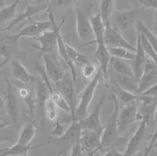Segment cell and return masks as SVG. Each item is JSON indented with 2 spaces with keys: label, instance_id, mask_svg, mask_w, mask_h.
<instances>
[{
  "label": "cell",
  "instance_id": "cell-44",
  "mask_svg": "<svg viewBox=\"0 0 157 156\" xmlns=\"http://www.w3.org/2000/svg\"><path fill=\"white\" fill-rule=\"evenodd\" d=\"M11 140H13L12 138L0 137V144H2V143H3V142H6V141H11Z\"/></svg>",
  "mask_w": 157,
  "mask_h": 156
},
{
  "label": "cell",
  "instance_id": "cell-25",
  "mask_svg": "<svg viewBox=\"0 0 157 156\" xmlns=\"http://www.w3.org/2000/svg\"><path fill=\"white\" fill-rule=\"evenodd\" d=\"M109 64L113 67V71L117 74H125V75H133L134 76L132 67H130L124 60L112 57Z\"/></svg>",
  "mask_w": 157,
  "mask_h": 156
},
{
  "label": "cell",
  "instance_id": "cell-45",
  "mask_svg": "<svg viewBox=\"0 0 157 156\" xmlns=\"http://www.w3.org/2000/svg\"><path fill=\"white\" fill-rule=\"evenodd\" d=\"M4 107V101L2 97H0V108Z\"/></svg>",
  "mask_w": 157,
  "mask_h": 156
},
{
  "label": "cell",
  "instance_id": "cell-29",
  "mask_svg": "<svg viewBox=\"0 0 157 156\" xmlns=\"http://www.w3.org/2000/svg\"><path fill=\"white\" fill-rule=\"evenodd\" d=\"M112 57L120 58L124 60H134L135 52L123 47H108Z\"/></svg>",
  "mask_w": 157,
  "mask_h": 156
},
{
  "label": "cell",
  "instance_id": "cell-12",
  "mask_svg": "<svg viewBox=\"0 0 157 156\" xmlns=\"http://www.w3.org/2000/svg\"><path fill=\"white\" fill-rule=\"evenodd\" d=\"M50 3L40 4V5L31 4V5L28 6L27 8L25 9V10L23 13H20V14H17V16L12 21H10L9 25H6L4 28H0V32H6V31L10 30L13 27L17 25L18 24H20L21 21H25V20L29 19V18L32 17L34 15L47 10L49 7H50Z\"/></svg>",
  "mask_w": 157,
  "mask_h": 156
},
{
  "label": "cell",
  "instance_id": "cell-46",
  "mask_svg": "<svg viewBox=\"0 0 157 156\" xmlns=\"http://www.w3.org/2000/svg\"><path fill=\"white\" fill-rule=\"evenodd\" d=\"M5 2H6V0H0V7H2V6H4V5H5Z\"/></svg>",
  "mask_w": 157,
  "mask_h": 156
},
{
  "label": "cell",
  "instance_id": "cell-23",
  "mask_svg": "<svg viewBox=\"0 0 157 156\" xmlns=\"http://www.w3.org/2000/svg\"><path fill=\"white\" fill-rule=\"evenodd\" d=\"M36 134V126L34 123H28L24 125L19 133L17 143L24 144V145H29L31 142L35 138Z\"/></svg>",
  "mask_w": 157,
  "mask_h": 156
},
{
  "label": "cell",
  "instance_id": "cell-32",
  "mask_svg": "<svg viewBox=\"0 0 157 156\" xmlns=\"http://www.w3.org/2000/svg\"><path fill=\"white\" fill-rule=\"evenodd\" d=\"M44 115L47 119L50 121L55 122L58 119L59 110L55 104L51 101L50 97L45 101L44 104Z\"/></svg>",
  "mask_w": 157,
  "mask_h": 156
},
{
  "label": "cell",
  "instance_id": "cell-35",
  "mask_svg": "<svg viewBox=\"0 0 157 156\" xmlns=\"http://www.w3.org/2000/svg\"><path fill=\"white\" fill-rule=\"evenodd\" d=\"M139 38H140V43H141V47H142L144 52L149 56V57L152 59V60L156 61L157 53H156V51H155V47L152 46V43H150L146 38L141 36L140 34H139Z\"/></svg>",
  "mask_w": 157,
  "mask_h": 156
},
{
  "label": "cell",
  "instance_id": "cell-14",
  "mask_svg": "<svg viewBox=\"0 0 157 156\" xmlns=\"http://www.w3.org/2000/svg\"><path fill=\"white\" fill-rule=\"evenodd\" d=\"M82 129L78 123V120H72L71 124L68 128H67L65 132L62 136L56 139H52L47 142V144H54V143H64L71 146L75 141L80 139Z\"/></svg>",
  "mask_w": 157,
  "mask_h": 156
},
{
  "label": "cell",
  "instance_id": "cell-13",
  "mask_svg": "<svg viewBox=\"0 0 157 156\" xmlns=\"http://www.w3.org/2000/svg\"><path fill=\"white\" fill-rule=\"evenodd\" d=\"M43 60L44 63V70L47 77L53 83L61 80L65 75L61 64L56 59L54 54H43Z\"/></svg>",
  "mask_w": 157,
  "mask_h": 156
},
{
  "label": "cell",
  "instance_id": "cell-40",
  "mask_svg": "<svg viewBox=\"0 0 157 156\" xmlns=\"http://www.w3.org/2000/svg\"><path fill=\"white\" fill-rule=\"evenodd\" d=\"M156 86L157 84H155V85L150 86L149 88H148V89H146L145 90L143 91V92H141V95H145V96L152 97L156 98V95H157Z\"/></svg>",
  "mask_w": 157,
  "mask_h": 156
},
{
  "label": "cell",
  "instance_id": "cell-10",
  "mask_svg": "<svg viewBox=\"0 0 157 156\" xmlns=\"http://www.w3.org/2000/svg\"><path fill=\"white\" fill-rule=\"evenodd\" d=\"M49 19L50 21H48L33 22V23L23 28L18 33L14 34L13 36L18 40L25 37H29L31 39L36 37L45 31L49 30L50 29L53 28V21H54V17L50 12H49Z\"/></svg>",
  "mask_w": 157,
  "mask_h": 156
},
{
  "label": "cell",
  "instance_id": "cell-9",
  "mask_svg": "<svg viewBox=\"0 0 157 156\" xmlns=\"http://www.w3.org/2000/svg\"><path fill=\"white\" fill-rule=\"evenodd\" d=\"M6 95L4 101V106L6 107V112L9 115L10 122L17 123L19 118V105H18L17 94L15 91L14 86L9 79L6 80Z\"/></svg>",
  "mask_w": 157,
  "mask_h": 156
},
{
  "label": "cell",
  "instance_id": "cell-22",
  "mask_svg": "<svg viewBox=\"0 0 157 156\" xmlns=\"http://www.w3.org/2000/svg\"><path fill=\"white\" fill-rule=\"evenodd\" d=\"M92 29H93L94 36L95 37V41L88 43L87 44L90 43H105L104 41V31H105V25L103 23L100 13H97L94 16L90 17ZM86 44V45H87Z\"/></svg>",
  "mask_w": 157,
  "mask_h": 156
},
{
  "label": "cell",
  "instance_id": "cell-20",
  "mask_svg": "<svg viewBox=\"0 0 157 156\" xmlns=\"http://www.w3.org/2000/svg\"><path fill=\"white\" fill-rule=\"evenodd\" d=\"M136 13L137 12L135 9H128L116 13L115 21L118 27L123 31L130 28L135 21Z\"/></svg>",
  "mask_w": 157,
  "mask_h": 156
},
{
  "label": "cell",
  "instance_id": "cell-21",
  "mask_svg": "<svg viewBox=\"0 0 157 156\" xmlns=\"http://www.w3.org/2000/svg\"><path fill=\"white\" fill-rule=\"evenodd\" d=\"M95 44L97 45L95 56L99 63V69L101 71L102 74H106L112 56L109 53V48L105 45V43H98Z\"/></svg>",
  "mask_w": 157,
  "mask_h": 156
},
{
  "label": "cell",
  "instance_id": "cell-8",
  "mask_svg": "<svg viewBox=\"0 0 157 156\" xmlns=\"http://www.w3.org/2000/svg\"><path fill=\"white\" fill-rule=\"evenodd\" d=\"M142 120V116L137 112L135 102L124 105L118 114V132L122 133L131 123Z\"/></svg>",
  "mask_w": 157,
  "mask_h": 156
},
{
  "label": "cell",
  "instance_id": "cell-15",
  "mask_svg": "<svg viewBox=\"0 0 157 156\" xmlns=\"http://www.w3.org/2000/svg\"><path fill=\"white\" fill-rule=\"evenodd\" d=\"M76 15V32L78 38L82 40H88L94 36L93 29L91 25L90 18L81 10L77 9L75 12Z\"/></svg>",
  "mask_w": 157,
  "mask_h": 156
},
{
  "label": "cell",
  "instance_id": "cell-2",
  "mask_svg": "<svg viewBox=\"0 0 157 156\" xmlns=\"http://www.w3.org/2000/svg\"><path fill=\"white\" fill-rule=\"evenodd\" d=\"M101 74L102 73L100 71V69L98 70L96 74L91 78L90 82L82 91L79 102L75 108V119L77 120L84 118L87 114L91 102L94 99L97 87H98V83L100 82Z\"/></svg>",
  "mask_w": 157,
  "mask_h": 156
},
{
  "label": "cell",
  "instance_id": "cell-19",
  "mask_svg": "<svg viewBox=\"0 0 157 156\" xmlns=\"http://www.w3.org/2000/svg\"><path fill=\"white\" fill-rule=\"evenodd\" d=\"M146 126V121L145 119H142L140 123L139 126L137 127V130L133 135V137L130 138V140L127 143V148H126L125 151L123 153V155H133L136 152L137 147L140 145L141 140L144 138Z\"/></svg>",
  "mask_w": 157,
  "mask_h": 156
},
{
  "label": "cell",
  "instance_id": "cell-36",
  "mask_svg": "<svg viewBox=\"0 0 157 156\" xmlns=\"http://www.w3.org/2000/svg\"><path fill=\"white\" fill-rule=\"evenodd\" d=\"M99 68H98V66L96 64L89 61L86 64H82V76L85 79H91L96 74Z\"/></svg>",
  "mask_w": 157,
  "mask_h": 156
},
{
  "label": "cell",
  "instance_id": "cell-17",
  "mask_svg": "<svg viewBox=\"0 0 157 156\" xmlns=\"http://www.w3.org/2000/svg\"><path fill=\"white\" fill-rule=\"evenodd\" d=\"M11 71L15 79L26 85H34L38 79L37 77L31 74L18 60H13L11 61Z\"/></svg>",
  "mask_w": 157,
  "mask_h": 156
},
{
  "label": "cell",
  "instance_id": "cell-27",
  "mask_svg": "<svg viewBox=\"0 0 157 156\" xmlns=\"http://www.w3.org/2000/svg\"><path fill=\"white\" fill-rule=\"evenodd\" d=\"M116 0H101L100 5V15L104 25L112 21Z\"/></svg>",
  "mask_w": 157,
  "mask_h": 156
},
{
  "label": "cell",
  "instance_id": "cell-42",
  "mask_svg": "<svg viewBox=\"0 0 157 156\" xmlns=\"http://www.w3.org/2000/svg\"><path fill=\"white\" fill-rule=\"evenodd\" d=\"M52 0H32L31 3L36 4V5H40V4H47L50 3L51 4Z\"/></svg>",
  "mask_w": 157,
  "mask_h": 156
},
{
  "label": "cell",
  "instance_id": "cell-3",
  "mask_svg": "<svg viewBox=\"0 0 157 156\" xmlns=\"http://www.w3.org/2000/svg\"><path fill=\"white\" fill-rule=\"evenodd\" d=\"M110 98L114 103V112L109 119L107 126L104 127L101 144L98 147V150L109 147L115 140L118 133V114L120 111V102L114 93L111 95Z\"/></svg>",
  "mask_w": 157,
  "mask_h": 156
},
{
  "label": "cell",
  "instance_id": "cell-7",
  "mask_svg": "<svg viewBox=\"0 0 157 156\" xmlns=\"http://www.w3.org/2000/svg\"><path fill=\"white\" fill-rule=\"evenodd\" d=\"M106 99L107 97L105 95L101 96L92 112L82 119H78V123L82 130H98L104 127L101 121V111Z\"/></svg>",
  "mask_w": 157,
  "mask_h": 156
},
{
  "label": "cell",
  "instance_id": "cell-39",
  "mask_svg": "<svg viewBox=\"0 0 157 156\" xmlns=\"http://www.w3.org/2000/svg\"><path fill=\"white\" fill-rule=\"evenodd\" d=\"M138 5L143 7L152 9L154 10H156L157 0H137Z\"/></svg>",
  "mask_w": 157,
  "mask_h": 156
},
{
  "label": "cell",
  "instance_id": "cell-4",
  "mask_svg": "<svg viewBox=\"0 0 157 156\" xmlns=\"http://www.w3.org/2000/svg\"><path fill=\"white\" fill-rule=\"evenodd\" d=\"M0 56L3 57V60L7 64L10 60L26 57V54L20 50L19 40L13 35H10L0 40Z\"/></svg>",
  "mask_w": 157,
  "mask_h": 156
},
{
  "label": "cell",
  "instance_id": "cell-5",
  "mask_svg": "<svg viewBox=\"0 0 157 156\" xmlns=\"http://www.w3.org/2000/svg\"><path fill=\"white\" fill-rule=\"evenodd\" d=\"M55 89L62 95L63 97L66 100L71 109V115L72 120L75 119V87L72 78L64 75L61 80L54 82Z\"/></svg>",
  "mask_w": 157,
  "mask_h": 156
},
{
  "label": "cell",
  "instance_id": "cell-31",
  "mask_svg": "<svg viewBox=\"0 0 157 156\" xmlns=\"http://www.w3.org/2000/svg\"><path fill=\"white\" fill-rule=\"evenodd\" d=\"M50 98L55 104V105L57 107L58 109H61V110L64 111L66 113L71 114V109H70V107L68 105V102L66 101V100L63 97L62 95L58 91H57L54 89L53 92L50 93Z\"/></svg>",
  "mask_w": 157,
  "mask_h": 156
},
{
  "label": "cell",
  "instance_id": "cell-11",
  "mask_svg": "<svg viewBox=\"0 0 157 156\" xmlns=\"http://www.w3.org/2000/svg\"><path fill=\"white\" fill-rule=\"evenodd\" d=\"M157 84V64L156 61H146L142 75L137 81V93L143 92L150 86Z\"/></svg>",
  "mask_w": 157,
  "mask_h": 156
},
{
  "label": "cell",
  "instance_id": "cell-18",
  "mask_svg": "<svg viewBox=\"0 0 157 156\" xmlns=\"http://www.w3.org/2000/svg\"><path fill=\"white\" fill-rule=\"evenodd\" d=\"M135 57L134 59V65H133V73L136 81H138L142 75L143 71L145 69V63H146V57L145 53L143 50L140 43L139 34L136 31V46H135Z\"/></svg>",
  "mask_w": 157,
  "mask_h": 156
},
{
  "label": "cell",
  "instance_id": "cell-28",
  "mask_svg": "<svg viewBox=\"0 0 157 156\" xmlns=\"http://www.w3.org/2000/svg\"><path fill=\"white\" fill-rule=\"evenodd\" d=\"M117 84L122 89H126L130 92L135 93L137 90V82L133 75L125 74H117Z\"/></svg>",
  "mask_w": 157,
  "mask_h": 156
},
{
  "label": "cell",
  "instance_id": "cell-34",
  "mask_svg": "<svg viewBox=\"0 0 157 156\" xmlns=\"http://www.w3.org/2000/svg\"><path fill=\"white\" fill-rule=\"evenodd\" d=\"M136 31L141 35L146 38L150 43H152L154 47H156L157 39L155 34L152 33L149 29H148L141 21H137L136 22Z\"/></svg>",
  "mask_w": 157,
  "mask_h": 156
},
{
  "label": "cell",
  "instance_id": "cell-24",
  "mask_svg": "<svg viewBox=\"0 0 157 156\" xmlns=\"http://www.w3.org/2000/svg\"><path fill=\"white\" fill-rule=\"evenodd\" d=\"M32 149L31 144L24 145L16 142L14 144L7 148L0 150L1 156H27L29 151Z\"/></svg>",
  "mask_w": 157,
  "mask_h": 156
},
{
  "label": "cell",
  "instance_id": "cell-16",
  "mask_svg": "<svg viewBox=\"0 0 157 156\" xmlns=\"http://www.w3.org/2000/svg\"><path fill=\"white\" fill-rule=\"evenodd\" d=\"M104 127L98 130H82L80 135V141L83 149H93L92 154L96 152L101 144V135Z\"/></svg>",
  "mask_w": 157,
  "mask_h": 156
},
{
  "label": "cell",
  "instance_id": "cell-33",
  "mask_svg": "<svg viewBox=\"0 0 157 156\" xmlns=\"http://www.w3.org/2000/svg\"><path fill=\"white\" fill-rule=\"evenodd\" d=\"M156 111V100L147 105H142V119L146 121L147 125L153 123Z\"/></svg>",
  "mask_w": 157,
  "mask_h": 156
},
{
  "label": "cell",
  "instance_id": "cell-1",
  "mask_svg": "<svg viewBox=\"0 0 157 156\" xmlns=\"http://www.w3.org/2000/svg\"><path fill=\"white\" fill-rule=\"evenodd\" d=\"M65 22V18L61 20V23L57 25L55 19L53 21V28L51 31L47 30L36 37L32 38L34 40L40 43L39 46L32 45V47L41 52V54L48 53L54 54L57 50V33L61 31V28Z\"/></svg>",
  "mask_w": 157,
  "mask_h": 156
},
{
  "label": "cell",
  "instance_id": "cell-43",
  "mask_svg": "<svg viewBox=\"0 0 157 156\" xmlns=\"http://www.w3.org/2000/svg\"><path fill=\"white\" fill-rule=\"evenodd\" d=\"M12 124L10 121V122H0V130H2V129H4L5 127H7L8 126Z\"/></svg>",
  "mask_w": 157,
  "mask_h": 156
},
{
  "label": "cell",
  "instance_id": "cell-26",
  "mask_svg": "<svg viewBox=\"0 0 157 156\" xmlns=\"http://www.w3.org/2000/svg\"><path fill=\"white\" fill-rule=\"evenodd\" d=\"M21 0H14L10 5L2 6L0 10V24L10 21L17 16V6Z\"/></svg>",
  "mask_w": 157,
  "mask_h": 156
},
{
  "label": "cell",
  "instance_id": "cell-38",
  "mask_svg": "<svg viewBox=\"0 0 157 156\" xmlns=\"http://www.w3.org/2000/svg\"><path fill=\"white\" fill-rule=\"evenodd\" d=\"M83 147L81 144L80 139L75 141L74 144L71 145V150H70V155L72 156H80L82 154Z\"/></svg>",
  "mask_w": 157,
  "mask_h": 156
},
{
  "label": "cell",
  "instance_id": "cell-37",
  "mask_svg": "<svg viewBox=\"0 0 157 156\" xmlns=\"http://www.w3.org/2000/svg\"><path fill=\"white\" fill-rule=\"evenodd\" d=\"M67 128L64 126L63 124H61V122L57 119V120L55 121V123L53 126V128H52V130L50 131V133L54 136H57V137H61L62 136L63 133L65 132Z\"/></svg>",
  "mask_w": 157,
  "mask_h": 156
},
{
  "label": "cell",
  "instance_id": "cell-47",
  "mask_svg": "<svg viewBox=\"0 0 157 156\" xmlns=\"http://www.w3.org/2000/svg\"><path fill=\"white\" fill-rule=\"evenodd\" d=\"M6 64V63L4 60H2V62H0V69H1L2 67H3Z\"/></svg>",
  "mask_w": 157,
  "mask_h": 156
},
{
  "label": "cell",
  "instance_id": "cell-6",
  "mask_svg": "<svg viewBox=\"0 0 157 156\" xmlns=\"http://www.w3.org/2000/svg\"><path fill=\"white\" fill-rule=\"evenodd\" d=\"M104 41L108 47H123L135 51V46L129 43L117 29L112 25V21L105 25Z\"/></svg>",
  "mask_w": 157,
  "mask_h": 156
},
{
  "label": "cell",
  "instance_id": "cell-30",
  "mask_svg": "<svg viewBox=\"0 0 157 156\" xmlns=\"http://www.w3.org/2000/svg\"><path fill=\"white\" fill-rule=\"evenodd\" d=\"M65 47H66L67 54H68V59L70 60L71 63L73 64H84L86 63L89 62L90 60L85 55H83L80 52L73 48L72 46H69L68 44L65 43Z\"/></svg>",
  "mask_w": 157,
  "mask_h": 156
},
{
  "label": "cell",
  "instance_id": "cell-41",
  "mask_svg": "<svg viewBox=\"0 0 157 156\" xmlns=\"http://www.w3.org/2000/svg\"><path fill=\"white\" fill-rule=\"evenodd\" d=\"M72 2H74V0H52L51 3L54 2L55 6H65Z\"/></svg>",
  "mask_w": 157,
  "mask_h": 156
}]
</instances>
